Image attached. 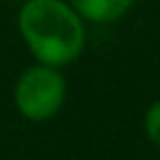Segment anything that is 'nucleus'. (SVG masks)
Instances as JSON below:
<instances>
[{
	"label": "nucleus",
	"instance_id": "nucleus-1",
	"mask_svg": "<svg viewBox=\"0 0 160 160\" xmlns=\"http://www.w3.org/2000/svg\"><path fill=\"white\" fill-rule=\"evenodd\" d=\"M17 31L33 61L66 68L87 45V21L68 0H24L17 10Z\"/></svg>",
	"mask_w": 160,
	"mask_h": 160
},
{
	"label": "nucleus",
	"instance_id": "nucleus-2",
	"mask_svg": "<svg viewBox=\"0 0 160 160\" xmlns=\"http://www.w3.org/2000/svg\"><path fill=\"white\" fill-rule=\"evenodd\" d=\"M66 92L68 85L61 68L35 61L17 78L12 99L21 118L31 122H47L64 108Z\"/></svg>",
	"mask_w": 160,
	"mask_h": 160
},
{
	"label": "nucleus",
	"instance_id": "nucleus-3",
	"mask_svg": "<svg viewBox=\"0 0 160 160\" xmlns=\"http://www.w3.org/2000/svg\"><path fill=\"white\" fill-rule=\"evenodd\" d=\"M68 2L87 24L108 26L130 14L137 0H68Z\"/></svg>",
	"mask_w": 160,
	"mask_h": 160
},
{
	"label": "nucleus",
	"instance_id": "nucleus-4",
	"mask_svg": "<svg viewBox=\"0 0 160 160\" xmlns=\"http://www.w3.org/2000/svg\"><path fill=\"white\" fill-rule=\"evenodd\" d=\"M144 134L153 146L160 148V99H155L144 113Z\"/></svg>",
	"mask_w": 160,
	"mask_h": 160
}]
</instances>
